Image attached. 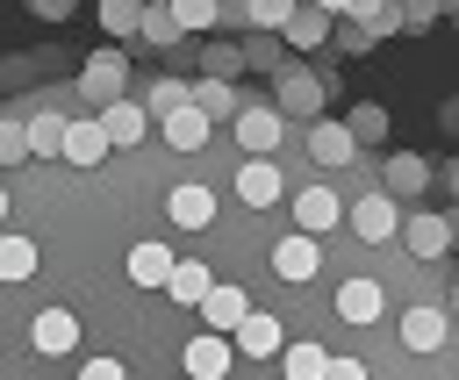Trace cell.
<instances>
[{"instance_id": "1", "label": "cell", "mask_w": 459, "mask_h": 380, "mask_svg": "<svg viewBox=\"0 0 459 380\" xmlns=\"http://www.w3.org/2000/svg\"><path fill=\"white\" fill-rule=\"evenodd\" d=\"M273 108H280L287 122H323V79L301 72V65H280V72H273Z\"/></svg>"}, {"instance_id": "2", "label": "cell", "mask_w": 459, "mask_h": 380, "mask_svg": "<svg viewBox=\"0 0 459 380\" xmlns=\"http://www.w3.org/2000/svg\"><path fill=\"white\" fill-rule=\"evenodd\" d=\"M122 79H129V57H122V50H93V57H86V72H79L86 100H100V108H115V100H122Z\"/></svg>"}, {"instance_id": "3", "label": "cell", "mask_w": 459, "mask_h": 380, "mask_svg": "<svg viewBox=\"0 0 459 380\" xmlns=\"http://www.w3.org/2000/svg\"><path fill=\"white\" fill-rule=\"evenodd\" d=\"M316 265H323V251H316V237H308V229H294V237H280V244H273V272H280L287 287L316 280Z\"/></svg>"}, {"instance_id": "4", "label": "cell", "mask_w": 459, "mask_h": 380, "mask_svg": "<svg viewBox=\"0 0 459 380\" xmlns=\"http://www.w3.org/2000/svg\"><path fill=\"white\" fill-rule=\"evenodd\" d=\"M29 344H36L43 358H65V351L79 344V315H72V308H36V323H29Z\"/></svg>"}, {"instance_id": "5", "label": "cell", "mask_w": 459, "mask_h": 380, "mask_svg": "<svg viewBox=\"0 0 459 380\" xmlns=\"http://www.w3.org/2000/svg\"><path fill=\"white\" fill-rule=\"evenodd\" d=\"M230 129H237V143H244L251 158H265V151H273V143L287 136V115H280V108H244V115H237Z\"/></svg>"}, {"instance_id": "6", "label": "cell", "mask_w": 459, "mask_h": 380, "mask_svg": "<svg viewBox=\"0 0 459 380\" xmlns=\"http://www.w3.org/2000/svg\"><path fill=\"white\" fill-rule=\"evenodd\" d=\"M351 229H359L366 244H387V237L402 229V215H394V194H359V201H351Z\"/></svg>"}, {"instance_id": "7", "label": "cell", "mask_w": 459, "mask_h": 380, "mask_svg": "<svg viewBox=\"0 0 459 380\" xmlns=\"http://www.w3.org/2000/svg\"><path fill=\"white\" fill-rule=\"evenodd\" d=\"M452 244H459V237H452L445 215H409V222H402V251H409V258H445Z\"/></svg>"}, {"instance_id": "8", "label": "cell", "mask_w": 459, "mask_h": 380, "mask_svg": "<svg viewBox=\"0 0 459 380\" xmlns=\"http://www.w3.org/2000/svg\"><path fill=\"white\" fill-rule=\"evenodd\" d=\"M280 194H287V179H280L273 158H251V165L237 172V201H244V208H273Z\"/></svg>"}, {"instance_id": "9", "label": "cell", "mask_w": 459, "mask_h": 380, "mask_svg": "<svg viewBox=\"0 0 459 380\" xmlns=\"http://www.w3.org/2000/svg\"><path fill=\"white\" fill-rule=\"evenodd\" d=\"M165 215H172L179 229H208V222H215V194H208L201 179H186V186L165 194Z\"/></svg>"}, {"instance_id": "10", "label": "cell", "mask_w": 459, "mask_h": 380, "mask_svg": "<svg viewBox=\"0 0 459 380\" xmlns=\"http://www.w3.org/2000/svg\"><path fill=\"white\" fill-rule=\"evenodd\" d=\"M294 222H301L308 237H323V229L344 222V201H337L330 186H301V194H294Z\"/></svg>"}, {"instance_id": "11", "label": "cell", "mask_w": 459, "mask_h": 380, "mask_svg": "<svg viewBox=\"0 0 459 380\" xmlns=\"http://www.w3.org/2000/svg\"><path fill=\"white\" fill-rule=\"evenodd\" d=\"M244 315H251V294H244V287H237V280H230V287H222V280H215V294H208V301H201V323H208V330H222V337H230V330H244Z\"/></svg>"}, {"instance_id": "12", "label": "cell", "mask_w": 459, "mask_h": 380, "mask_svg": "<svg viewBox=\"0 0 459 380\" xmlns=\"http://www.w3.org/2000/svg\"><path fill=\"white\" fill-rule=\"evenodd\" d=\"M308 158H316V165H351V158H359L351 122H316V129H308Z\"/></svg>"}, {"instance_id": "13", "label": "cell", "mask_w": 459, "mask_h": 380, "mask_svg": "<svg viewBox=\"0 0 459 380\" xmlns=\"http://www.w3.org/2000/svg\"><path fill=\"white\" fill-rule=\"evenodd\" d=\"M330 308H337L344 323H380V308H387V294H380V280H344Z\"/></svg>"}, {"instance_id": "14", "label": "cell", "mask_w": 459, "mask_h": 380, "mask_svg": "<svg viewBox=\"0 0 459 380\" xmlns=\"http://www.w3.org/2000/svg\"><path fill=\"white\" fill-rule=\"evenodd\" d=\"M186 373H194V380H222V373H230V337H222V330H201V337L186 344Z\"/></svg>"}, {"instance_id": "15", "label": "cell", "mask_w": 459, "mask_h": 380, "mask_svg": "<svg viewBox=\"0 0 459 380\" xmlns=\"http://www.w3.org/2000/svg\"><path fill=\"white\" fill-rule=\"evenodd\" d=\"M194 108H201L208 122H237V115H244L237 79H194Z\"/></svg>"}, {"instance_id": "16", "label": "cell", "mask_w": 459, "mask_h": 380, "mask_svg": "<svg viewBox=\"0 0 459 380\" xmlns=\"http://www.w3.org/2000/svg\"><path fill=\"white\" fill-rule=\"evenodd\" d=\"M108 151H115V143H108L100 115H93V122H72V136H65V165H79V172H86V165H100Z\"/></svg>"}, {"instance_id": "17", "label": "cell", "mask_w": 459, "mask_h": 380, "mask_svg": "<svg viewBox=\"0 0 459 380\" xmlns=\"http://www.w3.org/2000/svg\"><path fill=\"white\" fill-rule=\"evenodd\" d=\"M165 294H172L179 308H201V301L215 294V280H208V265H201V258H179V265H172V280H165Z\"/></svg>"}, {"instance_id": "18", "label": "cell", "mask_w": 459, "mask_h": 380, "mask_svg": "<svg viewBox=\"0 0 459 380\" xmlns=\"http://www.w3.org/2000/svg\"><path fill=\"white\" fill-rule=\"evenodd\" d=\"M445 330H452L445 308H402V344H409V351H437Z\"/></svg>"}, {"instance_id": "19", "label": "cell", "mask_w": 459, "mask_h": 380, "mask_svg": "<svg viewBox=\"0 0 459 380\" xmlns=\"http://www.w3.org/2000/svg\"><path fill=\"white\" fill-rule=\"evenodd\" d=\"M143 122H151V108L143 100H115V108H100V129H108V143L122 151V143H136L143 136Z\"/></svg>"}, {"instance_id": "20", "label": "cell", "mask_w": 459, "mask_h": 380, "mask_svg": "<svg viewBox=\"0 0 459 380\" xmlns=\"http://www.w3.org/2000/svg\"><path fill=\"white\" fill-rule=\"evenodd\" d=\"M237 351H244V358H273V351H280V315L251 308V315H244V330H237Z\"/></svg>"}, {"instance_id": "21", "label": "cell", "mask_w": 459, "mask_h": 380, "mask_svg": "<svg viewBox=\"0 0 459 380\" xmlns=\"http://www.w3.org/2000/svg\"><path fill=\"white\" fill-rule=\"evenodd\" d=\"M172 265H179V258H172L165 244H136V251H129V280H136V287H165Z\"/></svg>"}, {"instance_id": "22", "label": "cell", "mask_w": 459, "mask_h": 380, "mask_svg": "<svg viewBox=\"0 0 459 380\" xmlns=\"http://www.w3.org/2000/svg\"><path fill=\"white\" fill-rule=\"evenodd\" d=\"M136 36H143V43H158V50H172V43L186 36V22L172 14V0H151V7H143V29H136Z\"/></svg>"}, {"instance_id": "23", "label": "cell", "mask_w": 459, "mask_h": 380, "mask_svg": "<svg viewBox=\"0 0 459 380\" xmlns=\"http://www.w3.org/2000/svg\"><path fill=\"white\" fill-rule=\"evenodd\" d=\"M208 129H215V122H208L201 108H179V115H165V143H172V151H201V143H208Z\"/></svg>"}, {"instance_id": "24", "label": "cell", "mask_w": 459, "mask_h": 380, "mask_svg": "<svg viewBox=\"0 0 459 380\" xmlns=\"http://www.w3.org/2000/svg\"><path fill=\"white\" fill-rule=\"evenodd\" d=\"M65 136H72V122L50 108V115H29V151L36 158H65Z\"/></svg>"}, {"instance_id": "25", "label": "cell", "mask_w": 459, "mask_h": 380, "mask_svg": "<svg viewBox=\"0 0 459 380\" xmlns=\"http://www.w3.org/2000/svg\"><path fill=\"white\" fill-rule=\"evenodd\" d=\"M423 186H430V165L416 151H394L387 158V194H423Z\"/></svg>"}, {"instance_id": "26", "label": "cell", "mask_w": 459, "mask_h": 380, "mask_svg": "<svg viewBox=\"0 0 459 380\" xmlns=\"http://www.w3.org/2000/svg\"><path fill=\"white\" fill-rule=\"evenodd\" d=\"M280 373H287V380H323V373H330V351L301 337V344H287V358H280Z\"/></svg>"}, {"instance_id": "27", "label": "cell", "mask_w": 459, "mask_h": 380, "mask_svg": "<svg viewBox=\"0 0 459 380\" xmlns=\"http://www.w3.org/2000/svg\"><path fill=\"white\" fill-rule=\"evenodd\" d=\"M287 43H301V50L330 43V7H294V22H287Z\"/></svg>"}, {"instance_id": "28", "label": "cell", "mask_w": 459, "mask_h": 380, "mask_svg": "<svg viewBox=\"0 0 459 380\" xmlns=\"http://www.w3.org/2000/svg\"><path fill=\"white\" fill-rule=\"evenodd\" d=\"M143 108H151V115H179V108H194V79H151Z\"/></svg>"}, {"instance_id": "29", "label": "cell", "mask_w": 459, "mask_h": 380, "mask_svg": "<svg viewBox=\"0 0 459 380\" xmlns=\"http://www.w3.org/2000/svg\"><path fill=\"white\" fill-rule=\"evenodd\" d=\"M251 57H244V43H208L201 50V79H237Z\"/></svg>"}, {"instance_id": "30", "label": "cell", "mask_w": 459, "mask_h": 380, "mask_svg": "<svg viewBox=\"0 0 459 380\" xmlns=\"http://www.w3.org/2000/svg\"><path fill=\"white\" fill-rule=\"evenodd\" d=\"M143 7H151V0H100V29H108V36H136V29H143Z\"/></svg>"}, {"instance_id": "31", "label": "cell", "mask_w": 459, "mask_h": 380, "mask_svg": "<svg viewBox=\"0 0 459 380\" xmlns=\"http://www.w3.org/2000/svg\"><path fill=\"white\" fill-rule=\"evenodd\" d=\"M29 272H36V244L0 229V280H29Z\"/></svg>"}, {"instance_id": "32", "label": "cell", "mask_w": 459, "mask_h": 380, "mask_svg": "<svg viewBox=\"0 0 459 380\" xmlns=\"http://www.w3.org/2000/svg\"><path fill=\"white\" fill-rule=\"evenodd\" d=\"M22 158H36V151H29V122L0 115V165H22Z\"/></svg>"}, {"instance_id": "33", "label": "cell", "mask_w": 459, "mask_h": 380, "mask_svg": "<svg viewBox=\"0 0 459 380\" xmlns=\"http://www.w3.org/2000/svg\"><path fill=\"white\" fill-rule=\"evenodd\" d=\"M344 122H351V136H359V143H366V136H387V108H380V100H359Z\"/></svg>"}, {"instance_id": "34", "label": "cell", "mask_w": 459, "mask_h": 380, "mask_svg": "<svg viewBox=\"0 0 459 380\" xmlns=\"http://www.w3.org/2000/svg\"><path fill=\"white\" fill-rule=\"evenodd\" d=\"M294 7H301V0H258V7H251V22H258L265 36H287V22H294Z\"/></svg>"}, {"instance_id": "35", "label": "cell", "mask_w": 459, "mask_h": 380, "mask_svg": "<svg viewBox=\"0 0 459 380\" xmlns=\"http://www.w3.org/2000/svg\"><path fill=\"white\" fill-rule=\"evenodd\" d=\"M437 22V0H402V36H423Z\"/></svg>"}, {"instance_id": "36", "label": "cell", "mask_w": 459, "mask_h": 380, "mask_svg": "<svg viewBox=\"0 0 459 380\" xmlns=\"http://www.w3.org/2000/svg\"><path fill=\"white\" fill-rule=\"evenodd\" d=\"M244 57H251L258 72H280V50H273V36H265V29H258V36L244 43Z\"/></svg>"}, {"instance_id": "37", "label": "cell", "mask_w": 459, "mask_h": 380, "mask_svg": "<svg viewBox=\"0 0 459 380\" xmlns=\"http://www.w3.org/2000/svg\"><path fill=\"white\" fill-rule=\"evenodd\" d=\"M172 14H179L186 29H208V22H215V0H172Z\"/></svg>"}, {"instance_id": "38", "label": "cell", "mask_w": 459, "mask_h": 380, "mask_svg": "<svg viewBox=\"0 0 459 380\" xmlns=\"http://www.w3.org/2000/svg\"><path fill=\"white\" fill-rule=\"evenodd\" d=\"M337 43H344V57H359V50H373V29H366V22H351Z\"/></svg>"}, {"instance_id": "39", "label": "cell", "mask_w": 459, "mask_h": 380, "mask_svg": "<svg viewBox=\"0 0 459 380\" xmlns=\"http://www.w3.org/2000/svg\"><path fill=\"white\" fill-rule=\"evenodd\" d=\"M79 380H129V373H122L115 358H86V366H79Z\"/></svg>"}, {"instance_id": "40", "label": "cell", "mask_w": 459, "mask_h": 380, "mask_svg": "<svg viewBox=\"0 0 459 380\" xmlns=\"http://www.w3.org/2000/svg\"><path fill=\"white\" fill-rule=\"evenodd\" d=\"M323 380H366V366H359V358H330V373H323Z\"/></svg>"}, {"instance_id": "41", "label": "cell", "mask_w": 459, "mask_h": 380, "mask_svg": "<svg viewBox=\"0 0 459 380\" xmlns=\"http://www.w3.org/2000/svg\"><path fill=\"white\" fill-rule=\"evenodd\" d=\"M29 7H36L43 22H65V14H72V0H29Z\"/></svg>"}, {"instance_id": "42", "label": "cell", "mask_w": 459, "mask_h": 380, "mask_svg": "<svg viewBox=\"0 0 459 380\" xmlns=\"http://www.w3.org/2000/svg\"><path fill=\"white\" fill-rule=\"evenodd\" d=\"M380 7H387V0H351V7H344V14H351V22H373V14H380Z\"/></svg>"}, {"instance_id": "43", "label": "cell", "mask_w": 459, "mask_h": 380, "mask_svg": "<svg viewBox=\"0 0 459 380\" xmlns=\"http://www.w3.org/2000/svg\"><path fill=\"white\" fill-rule=\"evenodd\" d=\"M316 7H330V14H344V7H351V0H316Z\"/></svg>"}, {"instance_id": "44", "label": "cell", "mask_w": 459, "mask_h": 380, "mask_svg": "<svg viewBox=\"0 0 459 380\" xmlns=\"http://www.w3.org/2000/svg\"><path fill=\"white\" fill-rule=\"evenodd\" d=\"M445 222H452V237H459V208H445Z\"/></svg>"}, {"instance_id": "45", "label": "cell", "mask_w": 459, "mask_h": 380, "mask_svg": "<svg viewBox=\"0 0 459 380\" xmlns=\"http://www.w3.org/2000/svg\"><path fill=\"white\" fill-rule=\"evenodd\" d=\"M445 179H452V194H459V158H452V172H445Z\"/></svg>"}, {"instance_id": "46", "label": "cell", "mask_w": 459, "mask_h": 380, "mask_svg": "<svg viewBox=\"0 0 459 380\" xmlns=\"http://www.w3.org/2000/svg\"><path fill=\"white\" fill-rule=\"evenodd\" d=\"M0 222H7V194H0Z\"/></svg>"}, {"instance_id": "47", "label": "cell", "mask_w": 459, "mask_h": 380, "mask_svg": "<svg viewBox=\"0 0 459 380\" xmlns=\"http://www.w3.org/2000/svg\"><path fill=\"white\" fill-rule=\"evenodd\" d=\"M452 308H459V287H452Z\"/></svg>"}, {"instance_id": "48", "label": "cell", "mask_w": 459, "mask_h": 380, "mask_svg": "<svg viewBox=\"0 0 459 380\" xmlns=\"http://www.w3.org/2000/svg\"><path fill=\"white\" fill-rule=\"evenodd\" d=\"M186 380H194V373H186Z\"/></svg>"}, {"instance_id": "49", "label": "cell", "mask_w": 459, "mask_h": 380, "mask_svg": "<svg viewBox=\"0 0 459 380\" xmlns=\"http://www.w3.org/2000/svg\"><path fill=\"white\" fill-rule=\"evenodd\" d=\"M251 7H258V0H251Z\"/></svg>"}]
</instances>
